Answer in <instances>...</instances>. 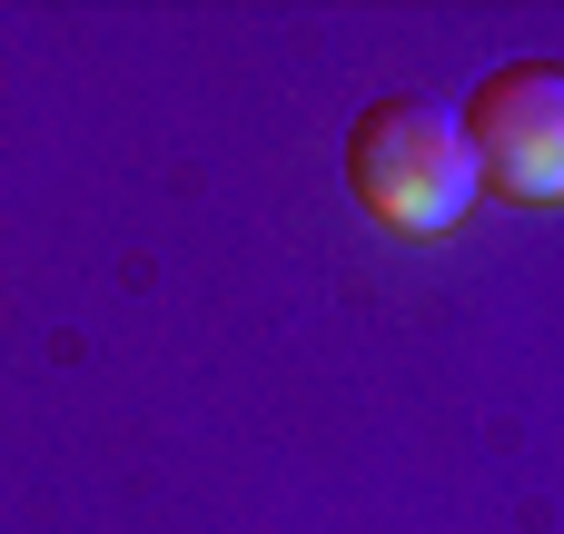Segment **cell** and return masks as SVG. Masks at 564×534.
<instances>
[{"mask_svg":"<svg viewBox=\"0 0 564 534\" xmlns=\"http://www.w3.org/2000/svg\"><path fill=\"white\" fill-rule=\"evenodd\" d=\"M347 188H357V208L377 228L446 238L476 208V159H466L456 109H436V99H377L347 129Z\"/></svg>","mask_w":564,"mask_h":534,"instance_id":"1","label":"cell"},{"mask_svg":"<svg viewBox=\"0 0 564 534\" xmlns=\"http://www.w3.org/2000/svg\"><path fill=\"white\" fill-rule=\"evenodd\" d=\"M466 159H476V198L506 208H555L564 198V69L555 59H506L476 79V99L456 109Z\"/></svg>","mask_w":564,"mask_h":534,"instance_id":"2","label":"cell"}]
</instances>
